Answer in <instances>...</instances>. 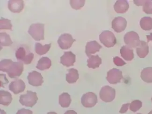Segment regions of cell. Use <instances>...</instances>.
<instances>
[{
	"mask_svg": "<svg viewBox=\"0 0 152 114\" xmlns=\"http://www.w3.org/2000/svg\"><path fill=\"white\" fill-rule=\"evenodd\" d=\"M23 64L20 62H13L10 59H3L0 62V70L6 72L10 78H16L22 74Z\"/></svg>",
	"mask_w": 152,
	"mask_h": 114,
	"instance_id": "1",
	"label": "cell"
},
{
	"mask_svg": "<svg viewBox=\"0 0 152 114\" xmlns=\"http://www.w3.org/2000/svg\"><path fill=\"white\" fill-rule=\"evenodd\" d=\"M44 26L43 23H33L30 26L28 32L35 40H43L45 39Z\"/></svg>",
	"mask_w": 152,
	"mask_h": 114,
	"instance_id": "2",
	"label": "cell"
},
{
	"mask_svg": "<svg viewBox=\"0 0 152 114\" xmlns=\"http://www.w3.org/2000/svg\"><path fill=\"white\" fill-rule=\"evenodd\" d=\"M38 100L36 93L28 90L26 94L21 95L19 102L22 105L32 107L36 104Z\"/></svg>",
	"mask_w": 152,
	"mask_h": 114,
	"instance_id": "3",
	"label": "cell"
},
{
	"mask_svg": "<svg viewBox=\"0 0 152 114\" xmlns=\"http://www.w3.org/2000/svg\"><path fill=\"white\" fill-rule=\"evenodd\" d=\"M101 43L107 48L113 47L117 43V39L114 34L109 31H104L99 36Z\"/></svg>",
	"mask_w": 152,
	"mask_h": 114,
	"instance_id": "4",
	"label": "cell"
},
{
	"mask_svg": "<svg viewBox=\"0 0 152 114\" xmlns=\"http://www.w3.org/2000/svg\"><path fill=\"white\" fill-rule=\"evenodd\" d=\"M124 40L127 46L130 48L138 47L140 42L138 33L133 31L126 33L124 37Z\"/></svg>",
	"mask_w": 152,
	"mask_h": 114,
	"instance_id": "5",
	"label": "cell"
},
{
	"mask_svg": "<svg viewBox=\"0 0 152 114\" xmlns=\"http://www.w3.org/2000/svg\"><path fill=\"white\" fill-rule=\"evenodd\" d=\"M99 95L102 101L105 102H110L115 98L116 91L109 86H105L102 88Z\"/></svg>",
	"mask_w": 152,
	"mask_h": 114,
	"instance_id": "6",
	"label": "cell"
},
{
	"mask_svg": "<svg viewBox=\"0 0 152 114\" xmlns=\"http://www.w3.org/2000/svg\"><path fill=\"white\" fill-rule=\"evenodd\" d=\"M15 55L17 59L22 62L26 65L31 64L34 58L33 53L27 54L26 49L23 47H20L18 48L15 52Z\"/></svg>",
	"mask_w": 152,
	"mask_h": 114,
	"instance_id": "7",
	"label": "cell"
},
{
	"mask_svg": "<svg viewBox=\"0 0 152 114\" xmlns=\"http://www.w3.org/2000/svg\"><path fill=\"white\" fill-rule=\"evenodd\" d=\"M75 39H74L71 34L65 33L62 34L58 40V43L60 48L62 50H67L70 48Z\"/></svg>",
	"mask_w": 152,
	"mask_h": 114,
	"instance_id": "8",
	"label": "cell"
},
{
	"mask_svg": "<svg viewBox=\"0 0 152 114\" xmlns=\"http://www.w3.org/2000/svg\"><path fill=\"white\" fill-rule=\"evenodd\" d=\"M97 96L95 93L88 92L83 95L81 98L82 105L86 107H92L97 103Z\"/></svg>",
	"mask_w": 152,
	"mask_h": 114,
	"instance_id": "9",
	"label": "cell"
},
{
	"mask_svg": "<svg viewBox=\"0 0 152 114\" xmlns=\"http://www.w3.org/2000/svg\"><path fill=\"white\" fill-rule=\"evenodd\" d=\"M123 78L122 72L119 69L113 68L107 72L106 79L111 84H117L121 82Z\"/></svg>",
	"mask_w": 152,
	"mask_h": 114,
	"instance_id": "10",
	"label": "cell"
},
{
	"mask_svg": "<svg viewBox=\"0 0 152 114\" xmlns=\"http://www.w3.org/2000/svg\"><path fill=\"white\" fill-rule=\"evenodd\" d=\"M27 79L29 84L34 87H39L41 86L44 82L43 77L41 74L36 71L29 72Z\"/></svg>",
	"mask_w": 152,
	"mask_h": 114,
	"instance_id": "11",
	"label": "cell"
},
{
	"mask_svg": "<svg viewBox=\"0 0 152 114\" xmlns=\"http://www.w3.org/2000/svg\"><path fill=\"white\" fill-rule=\"evenodd\" d=\"M127 21L125 18L121 17H116L111 23V27L117 33H120L126 29Z\"/></svg>",
	"mask_w": 152,
	"mask_h": 114,
	"instance_id": "12",
	"label": "cell"
},
{
	"mask_svg": "<svg viewBox=\"0 0 152 114\" xmlns=\"http://www.w3.org/2000/svg\"><path fill=\"white\" fill-rule=\"evenodd\" d=\"M26 86L23 80L21 79H17L12 81L9 85V89L15 94L23 92L26 88Z\"/></svg>",
	"mask_w": 152,
	"mask_h": 114,
	"instance_id": "13",
	"label": "cell"
},
{
	"mask_svg": "<svg viewBox=\"0 0 152 114\" xmlns=\"http://www.w3.org/2000/svg\"><path fill=\"white\" fill-rule=\"evenodd\" d=\"M76 56L72 52H65L63 56L61 57V64L66 67L74 66Z\"/></svg>",
	"mask_w": 152,
	"mask_h": 114,
	"instance_id": "14",
	"label": "cell"
},
{
	"mask_svg": "<svg viewBox=\"0 0 152 114\" xmlns=\"http://www.w3.org/2000/svg\"><path fill=\"white\" fill-rule=\"evenodd\" d=\"M8 9L14 13H19L24 8V1L22 0H10L8 2Z\"/></svg>",
	"mask_w": 152,
	"mask_h": 114,
	"instance_id": "15",
	"label": "cell"
},
{
	"mask_svg": "<svg viewBox=\"0 0 152 114\" xmlns=\"http://www.w3.org/2000/svg\"><path fill=\"white\" fill-rule=\"evenodd\" d=\"M102 48V46L96 41H92L87 43L86 45L85 53L88 57L91 56V54H95L96 52H99L100 49Z\"/></svg>",
	"mask_w": 152,
	"mask_h": 114,
	"instance_id": "16",
	"label": "cell"
},
{
	"mask_svg": "<svg viewBox=\"0 0 152 114\" xmlns=\"http://www.w3.org/2000/svg\"><path fill=\"white\" fill-rule=\"evenodd\" d=\"M129 8V4L126 0H118L114 6L115 11L119 14L125 13Z\"/></svg>",
	"mask_w": 152,
	"mask_h": 114,
	"instance_id": "17",
	"label": "cell"
},
{
	"mask_svg": "<svg viewBox=\"0 0 152 114\" xmlns=\"http://www.w3.org/2000/svg\"><path fill=\"white\" fill-rule=\"evenodd\" d=\"M137 55L140 58H144L149 53V47L148 43L140 41V44L136 48Z\"/></svg>",
	"mask_w": 152,
	"mask_h": 114,
	"instance_id": "18",
	"label": "cell"
},
{
	"mask_svg": "<svg viewBox=\"0 0 152 114\" xmlns=\"http://www.w3.org/2000/svg\"><path fill=\"white\" fill-rule=\"evenodd\" d=\"M122 57L126 61H131L134 58L133 50L127 45H124L120 50Z\"/></svg>",
	"mask_w": 152,
	"mask_h": 114,
	"instance_id": "19",
	"label": "cell"
},
{
	"mask_svg": "<svg viewBox=\"0 0 152 114\" xmlns=\"http://www.w3.org/2000/svg\"><path fill=\"white\" fill-rule=\"evenodd\" d=\"M12 101V95L10 93L5 90L0 91V104L8 106Z\"/></svg>",
	"mask_w": 152,
	"mask_h": 114,
	"instance_id": "20",
	"label": "cell"
},
{
	"mask_svg": "<svg viewBox=\"0 0 152 114\" xmlns=\"http://www.w3.org/2000/svg\"><path fill=\"white\" fill-rule=\"evenodd\" d=\"M68 73L66 75V81L69 83L73 84L77 81L79 79L78 71L76 69L71 68L67 70Z\"/></svg>",
	"mask_w": 152,
	"mask_h": 114,
	"instance_id": "21",
	"label": "cell"
},
{
	"mask_svg": "<svg viewBox=\"0 0 152 114\" xmlns=\"http://www.w3.org/2000/svg\"><path fill=\"white\" fill-rule=\"evenodd\" d=\"M52 66V62L48 57H44L41 58L38 61L36 68L40 70L43 71L49 69Z\"/></svg>",
	"mask_w": 152,
	"mask_h": 114,
	"instance_id": "22",
	"label": "cell"
},
{
	"mask_svg": "<svg viewBox=\"0 0 152 114\" xmlns=\"http://www.w3.org/2000/svg\"><path fill=\"white\" fill-rule=\"evenodd\" d=\"M87 66L89 68H98L102 64V59L98 55H92L87 60Z\"/></svg>",
	"mask_w": 152,
	"mask_h": 114,
	"instance_id": "23",
	"label": "cell"
},
{
	"mask_svg": "<svg viewBox=\"0 0 152 114\" xmlns=\"http://www.w3.org/2000/svg\"><path fill=\"white\" fill-rule=\"evenodd\" d=\"M71 96L67 93H63L59 96V104L63 107H68L71 102Z\"/></svg>",
	"mask_w": 152,
	"mask_h": 114,
	"instance_id": "24",
	"label": "cell"
},
{
	"mask_svg": "<svg viewBox=\"0 0 152 114\" xmlns=\"http://www.w3.org/2000/svg\"><path fill=\"white\" fill-rule=\"evenodd\" d=\"M141 79L147 83H152V67L145 68L141 73Z\"/></svg>",
	"mask_w": 152,
	"mask_h": 114,
	"instance_id": "25",
	"label": "cell"
},
{
	"mask_svg": "<svg viewBox=\"0 0 152 114\" xmlns=\"http://www.w3.org/2000/svg\"><path fill=\"white\" fill-rule=\"evenodd\" d=\"M51 44L42 45L40 43H36L35 45V52L39 55H44L51 48Z\"/></svg>",
	"mask_w": 152,
	"mask_h": 114,
	"instance_id": "26",
	"label": "cell"
},
{
	"mask_svg": "<svg viewBox=\"0 0 152 114\" xmlns=\"http://www.w3.org/2000/svg\"><path fill=\"white\" fill-rule=\"evenodd\" d=\"M140 25L141 28L144 31H150L152 30V18L148 17L142 18L140 21Z\"/></svg>",
	"mask_w": 152,
	"mask_h": 114,
	"instance_id": "27",
	"label": "cell"
},
{
	"mask_svg": "<svg viewBox=\"0 0 152 114\" xmlns=\"http://www.w3.org/2000/svg\"><path fill=\"white\" fill-rule=\"evenodd\" d=\"M13 44L10 36L6 32L0 33V44L1 46H9Z\"/></svg>",
	"mask_w": 152,
	"mask_h": 114,
	"instance_id": "28",
	"label": "cell"
},
{
	"mask_svg": "<svg viewBox=\"0 0 152 114\" xmlns=\"http://www.w3.org/2000/svg\"><path fill=\"white\" fill-rule=\"evenodd\" d=\"M12 25L11 21L8 19L1 18L0 20V29L12 31Z\"/></svg>",
	"mask_w": 152,
	"mask_h": 114,
	"instance_id": "29",
	"label": "cell"
},
{
	"mask_svg": "<svg viewBox=\"0 0 152 114\" xmlns=\"http://www.w3.org/2000/svg\"><path fill=\"white\" fill-rule=\"evenodd\" d=\"M85 0H71L70 4L73 9L78 10L83 7L85 4Z\"/></svg>",
	"mask_w": 152,
	"mask_h": 114,
	"instance_id": "30",
	"label": "cell"
},
{
	"mask_svg": "<svg viewBox=\"0 0 152 114\" xmlns=\"http://www.w3.org/2000/svg\"><path fill=\"white\" fill-rule=\"evenodd\" d=\"M142 103L140 100L132 101L130 105V110L132 112H136L142 107Z\"/></svg>",
	"mask_w": 152,
	"mask_h": 114,
	"instance_id": "31",
	"label": "cell"
},
{
	"mask_svg": "<svg viewBox=\"0 0 152 114\" xmlns=\"http://www.w3.org/2000/svg\"><path fill=\"white\" fill-rule=\"evenodd\" d=\"M143 6V11L145 13L152 14V0H146Z\"/></svg>",
	"mask_w": 152,
	"mask_h": 114,
	"instance_id": "32",
	"label": "cell"
},
{
	"mask_svg": "<svg viewBox=\"0 0 152 114\" xmlns=\"http://www.w3.org/2000/svg\"><path fill=\"white\" fill-rule=\"evenodd\" d=\"M113 62L114 64L118 66H122L126 64L122 58H120L119 57H118V56H116L114 58Z\"/></svg>",
	"mask_w": 152,
	"mask_h": 114,
	"instance_id": "33",
	"label": "cell"
},
{
	"mask_svg": "<svg viewBox=\"0 0 152 114\" xmlns=\"http://www.w3.org/2000/svg\"><path fill=\"white\" fill-rule=\"evenodd\" d=\"M9 83L8 79L6 77L5 75H1V87L4 88V85L7 84Z\"/></svg>",
	"mask_w": 152,
	"mask_h": 114,
	"instance_id": "34",
	"label": "cell"
},
{
	"mask_svg": "<svg viewBox=\"0 0 152 114\" xmlns=\"http://www.w3.org/2000/svg\"><path fill=\"white\" fill-rule=\"evenodd\" d=\"M16 114H33L32 111L27 109H22L18 111Z\"/></svg>",
	"mask_w": 152,
	"mask_h": 114,
	"instance_id": "35",
	"label": "cell"
},
{
	"mask_svg": "<svg viewBox=\"0 0 152 114\" xmlns=\"http://www.w3.org/2000/svg\"><path fill=\"white\" fill-rule=\"evenodd\" d=\"M130 103H128L127 104H123L122 107L121 109H120L119 112L120 113H125L128 110V107L130 106Z\"/></svg>",
	"mask_w": 152,
	"mask_h": 114,
	"instance_id": "36",
	"label": "cell"
},
{
	"mask_svg": "<svg viewBox=\"0 0 152 114\" xmlns=\"http://www.w3.org/2000/svg\"><path fill=\"white\" fill-rule=\"evenodd\" d=\"M133 1L136 5L139 6L143 5L145 1H136V0H134V1Z\"/></svg>",
	"mask_w": 152,
	"mask_h": 114,
	"instance_id": "37",
	"label": "cell"
},
{
	"mask_svg": "<svg viewBox=\"0 0 152 114\" xmlns=\"http://www.w3.org/2000/svg\"><path fill=\"white\" fill-rule=\"evenodd\" d=\"M64 114H77V113L73 110H69L65 112Z\"/></svg>",
	"mask_w": 152,
	"mask_h": 114,
	"instance_id": "38",
	"label": "cell"
},
{
	"mask_svg": "<svg viewBox=\"0 0 152 114\" xmlns=\"http://www.w3.org/2000/svg\"><path fill=\"white\" fill-rule=\"evenodd\" d=\"M147 39H148V42H149L150 41H152V33H150L149 35L147 36Z\"/></svg>",
	"mask_w": 152,
	"mask_h": 114,
	"instance_id": "39",
	"label": "cell"
},
{
	"mask_svg": "<svg viewBox=\"0 0 152 114\" xmlns=\"http://www.w3.org/2000/svg\"><path fill=\"white\" fill-rule=\"evenodd\" d=\"M1 114H6V113L3 110H1Z\"/></svg>",
	"mask_w": 152,
	"mask_h": 114,
	"instance_id": "40",
	"label": "cell"
},
{
	"mask_svg": "<svg viewBox=\"0 0 152 114\" xmlns=\"http://www.w3.org/2000/svg\"><path fill=\"white\" fill-rule=\"evenodd\" d=\"M47 114H57L55 112H49Z\"/></svg>",
	"mask_w": 152,
	"mask_h": 114,
	"instance_id": "41",
	"label": "cell"
},
{
	"mask_svg": "<svg viewBox=\"0 0 152 114\" xmlns=\"http://www.w3.org/2000/svg\"><path fill=\"white\" fill-rule=\"evenodd\" d=\"M148 114H152V110H151L150 112H149V113Z\"/></svg>",
	"mask_w": 152,
	"mask_h": 114,
	"instance_id": "42",
	"label": "cell"
},
{
	"mask_svg": "<svg viewBox=\"0 0 152 114\" xmlns=\"http://www.w3.org/2000/svg\"><path fill=\"white\" fill-rule=\"evenodd\" d=\"M141 114V113H138V114Z\"/></svg>",
	"mask_w": 152,
	"mask_h": 114,
	"instance_id": "43",
	"label": "cell"
},
{
	"mask_svg": "<svg viewBox=\"0 0 152 114\" xmlns=\"http://www.w3.org/2000/svg\"><path fill=\"white\" fill-rule=\"evenodd\" d=\"M151 100H152V98H151Z\"/></svg>",
	"mask_w": 152,
	"mask_h": 114,
	"instance_id": "44",
	"label": "cell"
}]
</instances>
